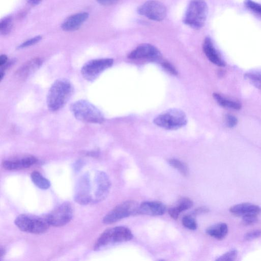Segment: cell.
Listing matches in <instances>:
<instances>
[{
  "mask_svg": "<svg viewBox=\"0 0 261 261\" xmlns=\"http://www.w3.org/2000/svg\"><path fill=\"white\" fill-rule=\"evenodd\" d=\"M73 92L70 82L66 79L57 80L50 87L47 95V105L53 112L59 110L67 102Z\"/></svg>",
  "mask_w": 261,
  "mask_h": 261,
  "instance_id": "6da1fadb",
  "label": "cell"
},
{
  "mask_svg": "<svg viewBox=\"0 0 261 261\" xmlns=\"http://www.w3.org/2000/svg\"><path fill=\"white\" fill-rule=\"evenodd\" d=\"M208 7L204 0H192L188 5L183 22L195 29H200L205 24Z\"/></svg>",
  "mask_w": 261,
  "mask_h": 261,
  "instance_id": "7a4b0ae2",
  "label": "cell"
},
{
  "mask_svg": "<svg viewBox=\"0 0 261 261\" xmlns=\"http://www.w3.org/2000/svg\"><path fill=\"white\" fill-rule=\"evenodd\" d=\"M70 110L78 120L87 123H101L104 121L102 113L92 103L79 100L72 103Z\"/></svg>",
  "mask_w": 261,
  "mask_h": 261,
  "instance_id": "3957f363",
  "label": "cell"
},
{
  "mask_svg": "<svg viewBox=\"0 0 261 261\" xmlns=\"http://www.w3.org/2000/svg\"><path fill=\"white\" fill-rule=\"evenodd\" d=\"M14 223L20 230L34 234L43 233L50 226L46 216H38L29 214L18 215L15 219Z\"/></svg>",
  "mask_w": 261,
  "mask_h": 261,
  "instance_id": "277c9868",
  "label": "cell"
},
{
  "mask_svg": "<svg viewBox=\"0 0 261 261\" xmlns=\"http://www.w3.org/2000/svg\"><path fill=\"white\" fill-rule=\"evenodd\" d=\"M133 237L130 230L124 226H116L105 230L95 243L94 249L98 251L113 244L129 241Z\"/></svg>",
  "mask_w": 261,
  "mask_h": 261,
  "instance_id": "5b68a950",
  "label": "cell"
},
{
  "mask_svg": "<svg viewBox=\"0 0 261 261\" xmlns=\"http://www.w3.org/2000/svg\"><path fill=\"white\" fill-rule=\"evenodd\" d=\"M156 125L167 129L174 130L182 127L187 124L185 113L177 109H171L163 112L153 120Z\"/></svg>",
  "mask_w": 261,
  "mask_h": 261,
  "instance_id": "8992f818",
  "label": "cell"
},
{
  "mask_svg": "<svg viewBox=\"0 0 261 261\" xmlns=\"http://www.w3.org/2000/svg\"><path fill=\"white\" fill-rule=\"evenodd\" d=\"M139 204L134 200H127L117 205L103 218V223H115L131 215L138 214Z\"/></svg>",
  "mask_w": 261,
  "mask_h": 261,
  "instance_id": "52a82bcc",
  "label": "cell"
},
{
  "mask_svg": "<svg viewBox=\"0 0 261 261\" xmlns=\"http://www.w3.org/2000/svg\"><path fill=\"white\" fill-rule=\"evenodd\" d=\"M113 64L111 58L97 59L90 60L85 63L81 69L83 77L93 81L105 70L110 67Z\"/></svg>",
  "mask_w": 261,
  "mask_h": 261,
  "instance_id": "ba28073f",
  "label": "cell"
},
{
  "mask_svg": "<svg viewBox=\"0 0 261 261\" xmlns=\"http://www.w3.org/2000/svg\"><path fill=\"white\" fill-rule=\"evenodd\" d=\"M72 217V206L67 202L61 204L46 215L50 225L55 227H60L67 224Z\"/></svg>",
  "mask_w": 261,
  "mask_h": 261,
  "instance_id": "9c48e42d",
  "label": "cell"
},
{
  "mask_svg": "<svg viewBox=\"0 0 261 261\" xmlns=\"http://www.w3.org/2000/svg\"><path fill=\"white\" fill-rule=\"evenodd\" d=\"M138 13L149 19L154 21H162L166 16L167 9L161 2L155 0L146 2L137 9Z\"/></svg>",
  "mask_w": 261,
  "mask_h": 261,
  "instance_id": "30bf717a",
  "label": "cell"
},
{
  "mask_svg": "<svg viewBox=\"0 0 261 261\" xmlns=\"http://www.w3.org/2000/svg\"><path fill=\"white\" fill-rule=\"evenodd\" d=\"M91 185L88 174L83 175L78 180L74 193V200L81 205H86L92 202L93 198L90 194Z\"/></svg>",
  "mask_w": 261,
  "mask_h": 261,
  "instance_id": "8fae6325",
  "label": "cell"
},
{
  "mask_svg": "<svg viewBox=\"0 0 261 261\" xmlns=\"http://www.w3.org/2000/svg\"><path fill=\"white\" fill-rule=\"evenodd\" d=\"M96 190L92 202L102 201L108 195L111 188V181L108 175L103 171H98L95 176Z\"/></svg>",
  "mask_w": 261,
  "mask_h": 261,
  "instance_id": "7c38bea8",
  "label": "cell"
},
{
  "mask_svg": "<svg viewBox=\"0 0 261 261\" xmlns=\"http://www.w3.org/2000/svg\"><path fill=\"white\" fill-rule=\"evenodd\" d=\"M130 59H150L157 60L161 57L159 50L154 46L144 43L138 46L128 56Z\"/></svg>",
  "mask_w": 261,
  "mask_h": 261,
  "instance_id": "4fadbf2b",
  "label": "cell"
},
{
  "mask_svg": "<svg viewBox=\"0 0 261 261\" xmlns=\"http://www.w3.org/2000/svg\"><path fill=\"white\" fill-rule=\"evenodd\" d=\"M37 162L34 156L28 155L20 158L6 160L3 163L4 169L7 170H16L30 167Z\"/></svg>",
  "mask_w": 261,
  "mask_h": 261,
  "instance_id": "5bb4252c",
  "label": "cell"
},
{
  "mask_svg": "<svg viewBox=\"0 0 261 261\" xmlns=\"http://www.w3.org/2000/svg\"><path fill=\"white\" fill-rule=\"evenodd\" d=\"M203 50L207 59L215 65L219 67H224L226 62L215 48L211 38L206 37L203 41Z\"/></svg>",
  "mask_w": 261,
  "mask_h": 261,
  "instance_id": "9a60e30c",
  "label": "cell"
},
{
  "mask_svg": "<svg viewBox=\"0 0 261 261\" xmlns=\"http://www.w3.org/2000/svg\"><path fill=\"white\" fill-rule=\"evenodd\" d=\"M229 211L233 215L241 216H257L261 213V208L255 204L250 203H242L234 205L230 208Z\"/></svg>",
  "mask_w": 261,
  "mask_h": 261,
  "instance_id": "2e32d148",
  "label": "cell"
},
{
  "mask_svg": "<svg viewBox=\"0 0 261 261\" xmlns=\"http://www.w3.org/2000/svg\"><path fill=\"white\" fill-rule=\"evenodd\" d=\"M166 206L159 201H144L139 206L138 214L149 216H160L166 211Z\"/></svg>",
  "mask_w": 261,
  "mask_h": 261,
  "instance_id": "e0dca14e",
  "label": "cell"
},
{
  "mask_svg": "<svg viewBox=\"0 0 261 261\" xmlns=\"http://www.w3.org/2000/svg\"><path fill=\"white\" fill-rule=\"evenodd\" d=\"M88 13L80 12L67 17L61 24L62 29L66 32H72L78 30L88 19Z\"/></svg>",
  "mask_w": 261,
  "mask_h": 261,
  "instance_id": "ac0fdd59",
  "label": "cell"
},
{
  "mask_svg": "<svg viewBox=\"0 0 261 261\" xmlns=\"http://www.w3.org/2000/svg\"><path fill=\"white\" fill-rule=\"evenodd\" d=\"M43 62L39 58H33L24 63L16 71L17 76L21 80H25L35 72Z\"/></svg>",
  "mask_w": 261,
  "mask_h": 261,
  "instance_id": "d6986e66",
  "label": "cell"
},
{
  "mask_svg": "<svg viewBox=\"0 0 261 261\" xmlns=\"http://www.w3.org/2000/svg\"><path fill=\"white\" fill-rule=\"evenodd\" d=\"M206 232L211 237L221 240L224 239L227 234L228 226L224 223H217L208 227Z\"/></svg>",
  "mask_w": 261,
  "mask_h": 261,
  "instance_id": "ffe728a7",
  "label": "cell"
},
{
  "mask_svg": "<svg viewBox=\"0 0 261 261\" xmlns=\"http://www.w3.org/2000/svg\"><path fill=\"white\" fill-rule=\"evenodd\" d=\"M193 201L187 197H182L179 199L177 204L169 208V214L174 218H178L180 213L191 208Z\"/></svg>",
  "mask_w": 261,
  "mask_h": 261,
  "instance_id": "44dd1931",
  "label": "cell"
},
{
  "mask_svg": "<svg viewBox=\"0 0 261 261\" xmlns=\"http://www.w3.org/2000/svg\"><path fill=\"white\" fill-rule=\"evenodd\" d=\"M213 97L221 107L229 109L239 110L241 109V103L236 100L225 97L218 93L213 94Z\"/></svg>",
  "mask_w": 261,
  "mask_h": 261,
  "instance_id": "7402d4cb",
  "label": "cell"
},
{
  "mask_svg": "<svg viewBox=\"0 0 261 261\" xmlns=\"http://www.w3.org/2000/svg\"><path fill=\"white\" fill-rule=\"evenodd\" d=\"M31 178L33 183L41 189L46 190L50 186V181L38 171L33 172Z\"/></svg>",
  "mask_w": 261,
  "mask_h": 261,
  "instance_id": "603a6c76",
  "label": "cell"
},
{
  "mask_svg": "<svg viewBox=\"0 0 261 261\" xmlns=\"http://www.w3.org/2000/svg\"><path fill=\"white\" fill-rule=\"evenodd\" d=\"M245 79L261 91V71H252L244 74Z\"/></svg>",
  "mask_w": 261,
  "mask_h": 261,
  "instance_id": "cb8c5ba5",
  "label": "cell"
},
{
  "mask_svg": "<svg viewBox=\"0 0 261 261\" xmlns=\"http://www.w3.org/2000/svg\"><path fill=\"white\" fill-rule=\"evenodd\" d=\"M12 18L7 16L2 18L0 22V33L2 35L6 36L9 34L12 29Z\"/></svg>",
  "mask_w": 261,
  "mask_h": 261,
  "instance_id": "d4e9b609",
  "label": "cell"
},
{
  "mask_svg": "<svg viewBox=\"0 0 261 261\" xmlns=\"http://www.w3.org/2000/svg\"><path fill=\"white\" fill-rule=\"evenodd\" d=\"M244 5L253 14L261 19V4L252 0H245Z\"/></svg>",
  "mask_w": 261,
  "mask_h": 261,
  "instance_id": "484cf974",
  "label": "cell"
},
{
  "mask_svg": "<svg viewBox=\"0 0 261 261\" xmlns=\"http://www.w3.org/2000/svg\"><path fill=\"white\" fill-rule=\"evenodd\" d=\"M168 163L184 176H186L188 175L189 169L187 165L185 163L176 159H171L169 160Z\"/></svg>",
  "mask_w": 261,
  "mask_h": 261,
  "instance_id": "4316f807",
  "label": "cell"
},
{
  "mask_svg": "<svg viewBox=\"0 0 261 261\" xmlns=\"http://www.w3.org/2000/svg\"><path fill=\"white\" fill-rule=\"evenodd\" d=\"M182 224L185 227L191 230H195L197 227L195 218L191 215L185 216L182 219Z\"/></svg>",
  "mask_w": 261,
  "mask_h": 261,
  "instance_id": "83f0119b",
  "label": "cell"
},
{
  "mask_svg": "<svg viewBox=\"0 0 261 261\" xmlns=\"http://www.w3.org/2000/svg\"><path fill=\"white\" fill-rule=\"evenodd\" d=\"M238 252L236 250L233 249L219 256L216 260L218 261H231L234 260L237 257Z\"/></svg>",
  "mask_w": 261,
  "mask_h": 261,
  "instance_id": "f1b7e54d",
  "label": "cell"
},
{
  "mask_svg": "<svg viewBox=\"0 0 261 261\" xmlns=\"http://www.w3.org/2000/svg\"><path fill=\"white\" fill-rule=\"evenodd\" d=\"M42 38L41 36H37L28 39L18 46L17 48L21 49L34 45L39 42L42 39Z\"/></svg>",
  "mask_w": 261,
  "mask_h": 261,
  "instance_id": "f546056e",
  "label": "cell"
},
{
  "mask_svg": "<svg viewBox=\"0 0 261 261\" xmlns=\"http://www.w3.org/2000/svg\"><path fill=\"white\" fill-rule=\"evenodd\" d=\"M225 121L226 126L229 128L234 127L238 123L237 118L231 114H227L225 117Z\"/></svg>",
  "mask_w": 261,
  "mask_h": 261,
  "instance_id": "4dcf8cb0",
  "label": "cell"
},
{
  "mask_svg": "<svg viewBox=\"0 0 261 261\" xmlns=\"http://www.w3.org/2000/svg\"><path fill=\"white\" fill-rule=\"evenodd\" d=\"M261 237V230H255L247 233L244 238L246 240H252Z\"/></svg>",
  "mask_w": 261,
  "mask_h": 261,
  "instance_id": "1f68e13d",
  "label": "cell"
},
{
  "mask_svg": "<svg viewBox=\"0 0 261 261\" xmlns=\"http://www.w3.org/2000/svg\"><path fill=\"white\" fill-rule=\"evenodd\" d=\"M163 67L166 69L170 73L176 75L177 72L174 67L168 62H164L162 63Z\"/></svg>",
  "mask_w": 261,
  "mask_h": 261,
  "instance_id": "d6a6232c",
  "label": "cell"
},
{
  "mask_svg": "<svg viewBox=\"0 0 261 261\" xmlns=\"http://www.w3.org/2000/svg\"><path fill=\"white\" fill-rule=\"evenodd\" d=\"M257 221L256 216H248L243 218V223L245 225H251Z\"/></svg>",
  "mask_w": 261,
  "mask_h": 261,
  "instance_id": "836d02e7",
  "label": "cell"
},
{
  "mask_svg": "<svg viewBox=\"0 0 261 261\" xmlns=\"http://www.w3.org/2000/svg\"><path fill=\"white\" fill-rule=\"evenodd\" d=\"M118 1V0H96L97 3L103 6L112 5L117 2Z\"/></svg>",
  "mask_w": 261,
  "mask_h": 261,
  "instance_id": "e575fe53",
  "label": "cell"
},
{
  "mask_svg": "<svg viewBox=\"0 0 261 261\" xmlns=\"http://www.w3.org/2000/svg\"><path fill=\"white\" fill-rule=\"evenodd\" d=\"M208 211V210L206 207H199L194 210L193 213V215H196L200 214L206 213Z\"/></svg>",
  "mask_w": 261,
  "mask_h": 261,
  "instance_id": "d590c367",
  "label": "cell"
},
{
  "mask_svg": "<svg viewBox=\"0 0 261 261\" xmlns=\"http://www.w3.org/2000/svg\"><path fill=\"white\" fill-rule=\"evenodd\" d=\"M8 58L5 55H2L0 57V66L2 67L7 63Z\"/></svg>",
  "mask_w": 261,
  "mask_h": 261,
  "instance_id": "8d00e7d4",
  "label": "cell"
},
{
  "mask_svg": "<svg viewBox=\"0 0 261 261\" xmlns=\"http://www.w3.org/2000/svg\"><path fill=\"white\" fill-rule=\"evenodd\" d=\"M83 166V162L81 161H77L75 164L74 169L76 171H79Z\"/></svg>",
  "mask_w": 261,
  "mask_h": 261,
  "instance_id": "74e56055",
  "label": "cell"
},
{
  "mask_svg": "<svg viewBox=\"0 0 261 261\" xmlns=\"http://www.w3.org/2000/svg\"><path fill=\"white\" fill-rule=\"evenodd\" d=\"M42 0H28V2L32 5L39 4Z\"/></svg>",
  "mask_w": 261,
  "mask_h": 261,
  "instance_id": "f35d334b",
  "label": "cell"
},
{
  "mask_svg": "<svg viewBox=\"0 0 261 261\" xmlns=\"http://www.w3.org/2000/svg\"><path fill=\"white\" fill-rule=\"evenodd\" d=\"M6 253V250L4 247L2 246L1 247L0 250V260H2L3 256L5 255Z\"/></svg>",
  "mask_w": 261,
  "mask_h": 261,
  "instance_id": "ab89813d",
  "label": "cell"
}]
</instances>
